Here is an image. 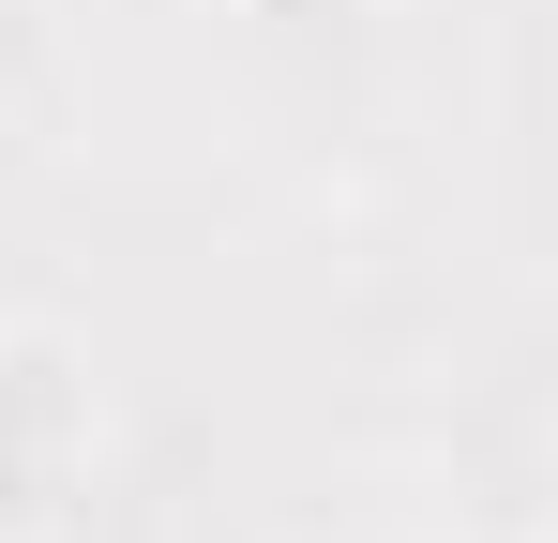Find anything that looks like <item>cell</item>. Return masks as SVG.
Masks as SVG:
<instances>
[{"mask_svg": "<svg viewBox=\"0 0 558 543\" xmlns=\"http://www.w3.org/2000/svg\"><path fill=\"white\" fill-rule=\"evenodd\" d=\"M92 452V377L61 333H0V498H46Z\"/></svg>", "mask_w": 558, "mask_h": 543, "instance_id": "1", "label": "cell"}, {"mask_svg": "<svg viewBox=\"0 0 558 543\" xmlns=\"http://www.w3.org/2000/svg\"><path fill=\"white\" fill-rule=\"evenodd\" d=\"M544 543H558V529H544Z\"/></svg>", "mask_w": 558, "mask_h": 543, "instance_id": "2", "label": "cell"}]
</instances>
